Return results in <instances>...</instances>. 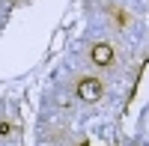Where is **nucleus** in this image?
I'll return each mask as SVG.
<instances>
[{
    "instance_id": "obj_1",
    "label": "nucleus",
    "mask_w": 149,
    "mask_h": 146,
    "mask_svg": "<svg viewBox=\"0 0 149 146\" xmlns=\"http://www.w3.org/2000/svg\"><path fill=\"white\" fill-rule=\"evenodd\" d=\"M81 92L86 95V99H90V95H98V83H95V81H86V83H84V90H81Z\"/></svg>"
},
{
    "instance_id": "obj_2",
    "label": "nucleus",
    "mask_w": 149,
    "mask_h": 146,
    "mask_svg": "<svg viewBox=\"0 0 149 146\" xmlns=\"http://www.w3.org/2000/svg\"><path fill=\"white\" fill-rule=\"evenodd\" d=\"M95 57H98V63H107V57H110V48H95Z\"/></svg>"
}]
</instances>
